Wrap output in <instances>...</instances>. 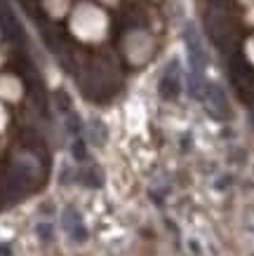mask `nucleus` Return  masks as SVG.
I'll return each instance as SVG.
<instances>
[{
  "mask_svg": "<svg viewBox=\"0 0 254 256\" xmlns=\"http://www.w3.org/2000/svg\"><path fill=\"white\" fill-rule=\"evenodd\" d=\"M184 42L193 66V80H195L198 78V70H202V66H205V52H202V45H200V36H198V31L193 28L191 24L184 28Z\"/></svg>",
  "mask_w": 254,
  "mask_h": 256,
  "instance_id": "1",
  "label": "nucleus"
},
{
  "mask_svg": "<svg viewBox=\"0 0 254 256\" xmlns=\"http://www.w3.org/2000/svg\"><path fill=\"white\" fill-rule=\"evenodd\" d=\"M177 64L172 62L169 64V68L162 73V80H160V94L165 99H174L179 94V78H177Z\"/></svg>",
  "mask_w": 254,
  "mask_h": 256,
  "instance_id": "2",
  "label": "nucleus"
}]
</instances>
